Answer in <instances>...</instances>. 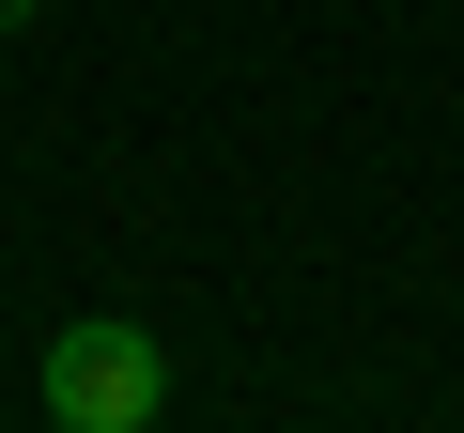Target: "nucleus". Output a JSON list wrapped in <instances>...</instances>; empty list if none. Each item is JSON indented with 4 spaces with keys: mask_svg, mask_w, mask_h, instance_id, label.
Returning a JSON list of instances; mask_svg holds the SVG:
<instances>
[{
    "mask_svg": "<svg viewBox=\"0 0 464 433\" xmlns=\"http://www.w3.org/2000/svg\"><path fill=\"white\" fill-rule=\"evenodd\" d=\"M32 402H47V433H155V402H170V356H155V325H124V310H78V325H47V356H32Z\"/></svg>",
    "mask_w": 464,
    "mask_h": 433,
    "instance_id": "nucleus-1",
    "label": "nucleus"
},
{
    "mask_svg": "<svg viewBox=\"0 0 464 433\" xmlns=\"http://www.w3.org/2000/svg\"><path fill=\"white\" fill-rule=\"evenodd\" d=\"M32 16H47V0H0V32H32Z\"/></svg>",
    "mask_w": 464,
    "mask_h": 433,
    "instance_id": "nucleus-2",
    "label": "nucleus"
}]
</instances>
